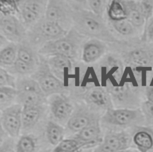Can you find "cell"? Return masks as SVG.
I'll return each mask as SVG.
<instances>
[{
    "instance_id": "cell-1",
    "label": "cell",
    "mask_w": 153,
    "mask_h": 152,
    "mask_svg": "<svg viewBox=\"0 0 153 152\" xmlns=\"http://www.w3.org/2000/svg\"><path fill=\"white\" fill-rule=\"evenodd\" d=\"M72 21L75 30L82 36H85L108 42L117 41L102 17L91 11L83 9L72 10Z\"/></svg>"
},
{
    "instance_id": "cell-2",
    "label": "cell",
    "mask_w": 153,
    "mask_h": 152,
    "mask_svg": "<svg viewBox=\"0 0 153 152\" xmlns=\"http://www.w3.org/2000/svg\"><path fill=\"white\" fill-rule=\"evenodd\" d=\"M82 37L73 28L63 37L44 44L39 53L50 56L61 55L73 59L76 55Z\"/></svg>"
},
{
    "instance_id": "cell-3",
    "label": "cell",
    "mask_w": 153,
    "mask_h": 152,
    "mask_svg": "<svg viewBox=\"0 0 153 152\" xmlns=\"http://www.w3.org/2000/svg\"><path fill=\"white\" fill-rule=\"evenodd\" d=\"M67 33L60 24L47 20L44 17L32 26L27 36L32 44H38L58 39L65 36Z\"/></svg>"
},
{
    "instance_id": "cell-4",
    "label": "cell",
    "mask_w": 153,
    "mask_h": 152,
    "mask_svg": "<svg viewBox=\"0 0 153 152\" xmlns=\"http://www.w3.org/2000/svg\"><path fill=\"white\" fill-rule=\"evenodd\" d=\"M16 100L22 107L42 106L46 101L45 94L34 79H24L17 85Z\"/></svg>"
},
{
    "instance_id": "cell-5",
    "label": "cell",
    "mask_w": 153,
    "mask_h": 152,
    "mask_svg": "<svg viewBox=\"0 0 153 152\" xmlns=\"http://www.w3.org/2000/svg\"><path fill=\"white\" fill-rule=\"evenodd\" d=\"M144 120V116L137 109L118 108L107 109L101 118L103 123L115 126H128L141 123Z\"/></svg>"
},
{
    "instance_id": "cell-6",
    "label": "cell",
    "mask_w": 153,
    "mask_h": 152,
    "mask_svg": "<svg viewBox=\"0 0 153 152\" xmlns=\"http://www.w3.org/2000/svg\"><path fill=\"white\" fill-rule=\"evenodd\" d=\"M46 95L60 94L65 89L63 83L52 73L48 64L42 61L32 76Z\"/></svg>"
},
{
    "instance_id": "cell-7",
    "label": "cell",
    "mask_w": 153,
    "mask_h": 152,
    "mask_svg": "<svg viewBox=\"0 0 153 152\" xmlns=\"http://www.w3.org/2000/svg\"><path fill=\"white\" fill-rule=\"evenodd\" d=\"M22 108L23 107L17 104L1 111V127L11 138L17 137L22 129Z\"/></svg>"
},
{
    "instance_id": "cell-8",
    "label": "cell",
    "mask_w": 153,
    "mask_h": 152,
    "mask_svg": "<svg viewBox=\"0 0 153 152\" xmlns=\"http://www.w3.org/2000/svg\"><path fill=\"white\" fill-rule=\"evenodd\" d=\"M131 139L125 132H109L92 152H121L131 148Z\"/></svg>"
},
{
    "instance_id": "cell-9",
    "label": "cell",
    "mask_w": 153,
    "mask_h": 152,
    "mask_svg": "<svg viewBox=\"0 0 153 152\" xmlns=\"http://www.w3.org/2000/svg\"><path fill=\"white\" fill-rule=\"evenodd\" d=\"M0 28L1 35L13 42H20L26 36L23 26L11 14H1Z\"/></svg>"
},
{
    "instance_id": "cell-10",
    "label": "cell",
    "mask_w": 153,
    "mask_h": 152,
    "mask_svg": "<svg viewBox=\"0 0 153 152\" xmlns=\"http://www.w3.org/2000/svg\"><path fill=\"white\" fill-rule=\"evenodd\" d=\"M72 10L64 1L51 0L48 1L44 17L62 27V24H65L72 21Z\"/></svg>"
},
{
    "instance_id": "cell-11",
    "label": "cell",
    "mask_w": 153,
    "mask_h": 152,
    "mask_svg": "<svg viewBox=\"0 0 153 152\" xmlns=\"http://www.w3.org/2000/svg\"><path fill=\"white\" fill-rule=\"evenodd\" d=\"M115 104L123 108L134 109L137 105V100L127 85L113 86L109 90Z\"/></svg>"
},
{
    "instance_id": "cell-12",
    "label": "cell",
    "mask_w": 153,
    "mask_h": 152,
    "mask_svg": "<svg viewBox=\"0 0 153 152\" xmlns=\"http://www.w3.org/2000/svg\"><path fill=\"white\" fill-rule=\"evenodd\" d=\"M50 106L53 116L60 122H68L72 116V106L63 95H54L50 100Z\"/></svg>"
},
{
    "instance_id": "cell-13",
    "label": "cell",
    "mask_w": 153,
    "mask_h": 152,
    "mask_svg": "<svg viewBox=\"0 0 153 152\" xmlns=\"http://www.w3.org/2000/svg\"><path fill=\"white\" fill-rule=\"evenodd\" d=\"M101 133L99 121L97 120L76 133L74 138L84 143L87 148H94L102 141Z\"/></svg>"
},
{
    "instance_id": "cell-14",
    "label": "cell",
    "mask_w": 153,
    "mask_h": 152,
    "mask_svg": "<svg viewBox=\"0 0 153 152\" xmlns=\"http://www.w3.org/2000/svg\"><path fill=\"white\" fill-rule=\"evenodd\" d=\"M97 120L99 119L94 113L86 110H79L72 114L67 122V126L71 131L76 134Z\"/></svg>"
},
{
    "instance_id": "cell-15",
    "label": "cell",
    "mask_w": 153,
    "mask_h": 152,
    "mask_svg": "<svg viewBox=\"0 0 153 152\" xmlns=\"http://www.w3.org/2000/svg\"><path fill=\"white\" fill-rule=\"evenodd\" d=\"M134 148L139 152H153V132L147 128L136 129L131 138Z\"/></svg>"
},
{
    "instance_id": "cell-16",
    "label": "cell",
    "mask_w": 153,
    "mask_h": 152,
    "mask_svg": "<svg viewBox=\"0 0 153 152\" xmlns=\"http://www.w3.org/2000/svg\"><path fill=\"white\" fill-rule=\"evenodd\" d=\"M44 112L42 106L23 107L22 111V129L29 130L33 128L39 122Z\"/></svg>"
},
{
    "instance_id": "cell-17",
    "label": "cell",
    "mask_w": 153,
    "mask_h": 152,
    "mask_svg": "<svg viewBox=\"0 0 153 152\" xmlns=\"http://www.w3.org/2000/svg\"><path fill=\"white\" fill-rule=\"evenodd\" d=\"M105 46L103 43L97 39H91L84 46L82 60L87 63L94 62L104 53Z\"/></svg>"
},
{
    "instance_id": "cell-18",
    "label": "cell",
    "mask_w": 153,
    "mask_h": 152,
    "mask_svg": "<svg viewBox=\"0 0 153 152\" xmlns=\"http://www.w3.org/2000/svg\"><path fill=\"white\" fill-rule=\"evenodd\" d=\"M85 100L90 104L102 108H106V110L112 108L109 95L100 88L90 90L85 95Z\"/></svg>"
},
{
    "instance_id": "cell-19",
    "label": "cell",
    "mask_w": 153,
    "mask_h": 152,
    "mask_svg": "<svg viewBox=\"0 0 153 152\" xmlns=\"http://www.w3.org/2000/svg\"><path fill=\"white\" fill-rule=\"evenodd\" d=\"M124 4L127 15V20L134 26L139 27L144 23V17L139 8L133 1H122Z\"/></svg>"
},
{
    "instance_id": "cell-20",
    "label": "cell",
    "mask_w": 153,
    "mask_h": 152,
    "mask_svg": "<svg viewBox=\"0 0 153 152\" xmlns=\"http://www.w3.org/2000/svg\"><path fill=\"white\" fill-rule=\"evenodd\" d=\"M45 134L48 142L54 147L64 139L65 131L63 128L53 121H49L47 123Z\"/></svg>"
},
{
    "instance_id": "cell-21",
    "label": "cell",
    "mask_w": 153,
    "mask_h": 152,
    "mask_svg": "<svg viewBox=\"0 0 153 152\" xmlns=\"http://www.w3.org/2000/svg\"><path fill=\"white\" fill-rule=\"evenodd\" d=\"M152 55L149 51L143 49H136L128 53V61L134 65L144 67L148 66L152 62Z\"/></svg>"
},
{
    "instance_id": "cell-22",
    "label": "cell",
    "mask_w": 153,
    "mask_h": 152,
    "mask_svg": "<svg viewBox=\"0 0 153 152\" xmlns=\"http://www.w3.org/2000/svg\"><path fill=\"white\" fill-rule=\"evenodd\" d=\"M85 144L77 139L67 138L62 140L57 145L54 147L53 152H81L86 149Z\"/></svg>"
},
{
    "instance_id": "cell-23",
    "label": "cell",
    "mask_w": 153,
    "mask_h": 152,
    "mask_svg": "<svg viewBox=\"0 0 153 152\" xmlns=\"http://www.w3.org/2000/svg\"><path fill=\"white\" fill-rule=\"evenodd\" d=\"M108 15L112 21L127 20V13L122 1H112L108 8Z\"/></svg>"
},
{
    "instance_id": "cell-24",
    "label": "cell",
    "mask_w": 153,
    "mask_h": 152,
    "mask_svg": "<svg viewBox=\"0 0 153 152\" xmlns=\"http://www.w3.org/2000/svg\"><path fill=\"white\" fill-rule=\"evenodd\" d=\"M17 91L15 88L9 86L0 87V108L1 111L11 106L16 99Z\"/></svg>"
},
{
    "instance_id": "cell-25",
    "label": "cell",
    "mask_w": 153,
    "mask_h": 152,
    "mask_svg": "<svg viewBox=\"0 0 153 152\" xmlns=\"http://www.w3.org/2000/svg\"><path fill=\"white\" fill-rule=\"evenodd\" d=\"M17 58V46L14 44H10L1 51L0 63L1 65H13Z\"/></svg>"
},
{
    "instance_id": "cell-26",
    "label": "cell",
    "mask_w": 153,
    "mask_h": 152,
    "mask_svg": "<svg viewBox=\"0 0 153 152\" xmlns=\"http://www.w3.org/2000/svg\"><path fill=\"white\" fill-rule=\"evenodd\" d=\"M36 148V139L31 135L21 137L16 144V152H35Z\"/></svg>"
},
{
    "instance_id": "cell-27",
    "label": "cell",
    "mask_w": 153,
    "mask_h": 152,
    "mask_svg": "<svg viewBox=\"0 0 153 152\" xmlns=\"http://www.w3.org/2000/svg\"><path fill=\"white\" fill-rule=\"evenodd\" d=\"M17 58L36 66L37 58L32 49L27 44H20L17 47Z\"/></svg>"
},
{
    "instance_id": "cell-28",
    "label": "cell",
    "mask_w": 153,
    "mask_h": 152,
    "mask_svg": "<svg viewBox=\"0 0 153 152\" xmlns=\"http://www.w3.org/2000/svg\"><path fill=\"white\" fill-rule=\"evenodd\" d=\"M20 7L26 8L42 17L45 13L48 2L43 0H26L21 1Z\"/></svg>"
},
{
    "instance_id": "cell-29",
    "label": "cell",
    "mask_w": 153,
    "mask_h": 152,
    "mask_svg": "<svg viewBox=\"0 0 153 152\" xmlns=\"http://www.w3.org/2000/svg\"><path fill=\"white\" fill-rule=\"evenodd\" d=\"M48 63L50 66H51L54 70H56L67 69L68 71H70L72 69L71 59L63 55H52L48 60Z\"/></svg>"
},
{
    "instance_id": "cell-30",
    "label": "cell",
    "mask_w": 153,
    "mask_h": 152,
    "mask_svg": "<svg viewBox=\"0 0 153 152\" xmlns=\"http://www.w3.org/2000/svg\"><path fill=\"white\" fill-rule=\"evenodd\" d=\"M35 69V65L29 64L18 58L16 59L12 67L13 71H14V73L20 75L30 74L34 72Z\"/></svg>"
},
{
    "instance_id": "cell-31",
    "label": "cell",
    "mask_w": 153,
    "mask_h": 152,
    "mask_svg": "<svg viewBox=\"0 0 153 152\" xmlns=\"http://www.w3.org/2000/svg\"><path fill=\"white\" fill-rule=\"evenodd\" d=\"M20 11L24 23L27 25L33 26L42 18L37 14L22 7H20Z\"/></svg>"
},
{
    "instance_id": "cell-32",
    "label": "cell",
    "mask_w": 153,
    "mask_h": 152,
    "mask_svg": "<svg viewBox=\"0 0 153 152\" xmlns=\"http://www.w3.org/2000/svg\"><path fill=\"white\" fill-rule=\"evenodd\" d=\"M112 26L117 32L123 35H128L133 32V25L127 20L112 21Z\"/></svg>"
},
{
    "instance_id": "cell-33",
    "label": "cell",
    "mask_w": 153,
    "mask_h": 152,
    "mask_svg": "<svg viewBox=\"0 0 153 152\" xmlns=\"http://www.w3.org/2000/svg\"><path fill=\"white\" fill-rule=\"evenodd\" d=\"M1 86H9L16 88L15 78L2 67L0 69V87Z\"/></svg>"
},
{
    "instance_id": "cell-34",
    "label": "cell",
    "mask_w": 153,
    "mask_h": 152,
    "mask_svg": "<svg viewBox=\"0 0 153 152\" xmlns=\"http://www.w3.org/2000/svg\"><path fill=\"white\" fill-rule=\"evenodd\" d=\"M87 2L91 10V11L94 14L102 17L105 7V1L103 0H89Z\"/></svg>"
},
{
    "instance_id": "cell-35",
    "label": "cell",
    "mask_w": 153,
    "mask_h": 152,
    "mask_svg": "<svg viewBox=\"0 0 153 152\" xmlns=\"http://www.w3.org/2000/svg\"><path fill=\"white\" fill-rule=\"evenodd\" d=\"M139 6L144 18H145L146 20H148L152 14L153 1H141Z\"/></svg>"
},
{
    "instance_id": "cell-36",
    "label": "cell",
    "mask_w": 153,
    "mask_h": 152,
    "mask_svg": "<svg viewBox=\"0 0 153 152\" xmlns=\"http://www.w3.org/2000/svg\"><path fill=\"white\" fill-rule=\"evenodd\" d=\"M0 152H16V145L13 138H5L1 141Z\"/></svg>"
},
{
    "instance_id": "cell-37",
    "label": "cell",
    "mask_w": 153,
    "mask_h": 152,
    "mask_svg": "<svg viewBox=\"0 0 153 152\" xmlns=\"http://www.w3.org/2000/svg\"><path fill=\"white\" fill-rule=\"evenodd\" d=\"M143 114L148 119H153V103L147 101L142 106Z\"/></svg>"
},
{
    "instance_id": "cell-38",
    "label": "cell",
    "mask_w": 153,
    "mask_h": 152,
    "mask_svg": "<svg viewBox=\"0 0 153 152\" xmlns=\"http://www.w3.org/2000/svg\"><path fill=\"white\" fill-rule=\"evenodd\" d=\"M146 96L148 101L153 103V86H149L146 89Z\"/></svg>"
},
{
    "instance_id": "cell-39",
    "label": "cell",
    "mask_w": 153,
    "mask_h": 152,
    "mask_svg": "<svg viewBox=\"0 0 153 152\" xmlns=\"http://www.w3.org/2000/svg\"><path fill=\"white\" fill-rule=\"evenodd\" d=\"M147 32L149 38L151 39H153V20L151 21L149 24L148 26Z\"/></svg>"
},
{
    "instance_id": "cell-40",
    "label": "cell",
    "mask_w": 153,
    "mask_h": 152,
    "mask_svg": "<svg viewBox=\"0 0 153 152\" xmlns=\"http://www.w3.org/2000/svg\"><path fill=\"white\" fill-rule=\"evenodd\" d=\"M121 152H139L138 150L135 149L134 148H130L127 150H125L124 151H122Z\"/></svg>"
},
{
    "instance_id": "cell-41",
    "label": "cell",
    "mask_w": 153,
    "mask_h": 152,
    "mask_svg": "<svg viewBox=\"0 0 153 152\" xmlns=\"http://www.w3.org/2000/svg\"><path fill=\"white\" fill-rule=\"evenodd\" d=\"M40 152H53V151H50L49 150H42V151H41Z\"/></svg>"
},
{
    "instance_id": "cell-42",
    "label": "cell",
    "mask_w": 153,
    "mask_h": 152,
    "mask_svg": "<svg viewBox=\"0 0 153 152\" xmlns=\"http://www.w3.org/2000/svg\"><path fill=\"white\" fill-rule=\"evenodd\" d=\"M152 83H153V79H152Z\"/></svg>"
}]
</instances>
